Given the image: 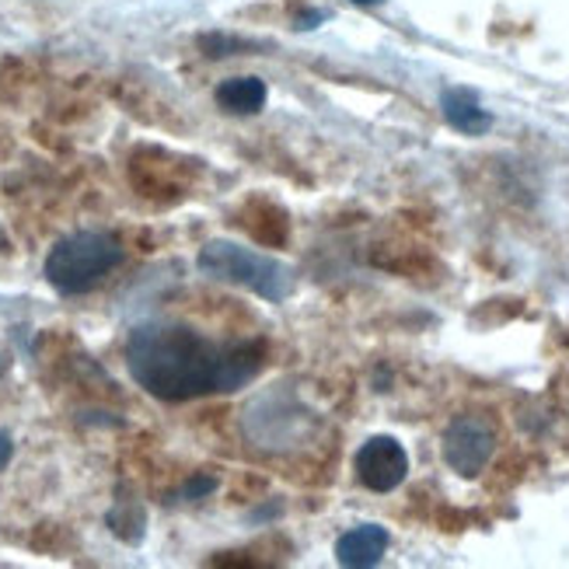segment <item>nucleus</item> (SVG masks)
<instances>
[{"label":"nucleus","instance_id":"nucleus-1","mask_svg":"<svg viewBox=\"0 0 569 569\" xmlns=\"http://www.w3.org/2000/svg\"><path fill=\"white\" fill-rule=\"evenodd\" d=\"M262 363V342H213L182 321H143L127 339L130 378L161 402L238 391L259 378Z\"/></svg>","mask_w":569,"mask_h":569},{"label":"nucleus","instance_id":"nucleus-2","mask_svg":"<svg viewBox=\"0 0 569 569\" xmlns=\"http://www.w3.org/2000/svg\"><path fill=\"white\" fill-rule=\"evenodd\" d=\"M200 273L217 280V283H231L244 287L269 305H283L293 293V269L273 256H262L256 249H244L238 241L228 238H213L207 241L200 256H196Z\"/></svg>","mask_w":569,"mask_h":569},{"label":"nucleus","instance_id":"nucleus-3","mask_svg":"<svg viewBox=\"0 0 569 569\" xmlns=\"http://www.w3.org/2000/svg\"><path fill=\"white\" fill-rule=\"evenodd\" d=\"M122 262V241L109 231H78L57 241L46 256L42 273L57 293L81 297L102 283Z\"/></svg>","mask_w":569,"mask_h":569},{"label":"nucleus","instance_id":"nucleus-4","mask_svg":"<svg viewBox=\"0 0 569 569\" xmlns=\"http://www.w3.org/2000/svg\"><path fill=\"white\" fill-rule=\"evenodd\" d=\"M315 427V419L301 409V402L290 391L277 388L266 391L259 399L249 402L241 419V430L256 448L262 451H287L293 443H301Z\"/></svg>","mask_w":569,"mask_h":569},{"label":"nucleus","instance_id":"nucleus-5","mask_svg":"<svg viewBox=\"0 0 569 569\" xmlns=\"http://www.w3.org/2000/svg\"><path fill=\"white\" fill-rule=\"evenodd\" d=\"M497 451V430L486 416H458L443 430V461H448L461 479H476Z\"/></svg>","mask_w":569,"mask_h":569},{"label":"nucleus","instance_id":"nucleus-6","mask_svg":"<svg viewBox=\"0 0 569 569\" xmlns=\"http://www.w3.org/2000/svg\"><path fill=\"white\" fill-rule=\"evenodd\" d=\"M353 465H357V479L375 492L399 489L409 476V455L395 437H370L357 451Z\"/></svg>","mask_w":569,"mask_h":569},{"label":"nucleus","instance_id":"nucleus-7","mask_svg":"<svg viewBox=\"0 0 569 569\" xmlns=\"http://www.w3.org/2000/svg\"><path fill=\"white\" fill-rule=\"evenodd\" d=\"M130 176L133 186L143 196H151V200H158L161 192H171V200H176V196H186L189 189V168L161 151H140L130 164Z\"/></svg>","mask_w":569,"mask_h":569},{"label":"nucleus","instance_id":"nucleus-8","mask_svg":"<svg viewBox=\"0 0 569 569\" xmlns=\"http://www.w3.org/2000/svg\"><path fill=\"white\" fill-rule=\"evenodd\" d=\"M388 531L381 525H360L353 531H346L336 541V562L339 566H350V569H367V566H378L388 552Z\"/></svg>","mask_w":569,"mask_h":569},{"label":"nucleus","instance_id":"nucleus-9","mask_svg":"<svg viewBox=\"0 0 569 569\" xmlns=\"http://www.w3.org/2000/svg\"><path fill=\"white\" fill-rule=\"evenodd\" d=\"M440 109H443V119L451 122V127L465 137H482L489 127H492V116L482 109L479 94L468 91V88H448L440 94Z\"/></svg>","mask_w":569,"mask_h":569},{"label":"nucleus","instance_id":"nucleus-10","mask_svg":"<svg viewBox=\"0 0 569 569\" xmlns=\"http://www.w3.org/2000/svg\"><path fill=\"white\" fill-rule=\"evenodd\" d=\"M217 102L228 112L252 116L266 106V84L259 78H231L217 88Z\"/></svg>","mask_w":569,"mask_h":569},{"label":"nucleus","instance_id":"nucleus-11","mask_svg":"<svg viewBox=\"0 0 569 569\" xmlns=\"http://www.w3.org/2000/svg\"><path fill=\"white\" fill-rule=\"evenodd\" d=\"M143 525H147V517H143V507L140 503H127V500H122L109 513V528L119 538H127V541H140L143 538Z\"/></svg>","mask_w":569,"mask_h":569},{"label":"nucleus","instance_id":"nucleus-12","mask_svg":"<svg viewBox=\"0 0 569 569\" xmlns=\"http://www.w3.org/2000/svg\"><path fill=\"white\" fill-rule=\"evenodd\" d=\"M213 489H217V479L207 476V472H200V476H192V479L182 482L179 497H182V500H207Z\"/></svg>","mask_w":569,"mask_h":569},{"label":"nucleus","instance_id":"nucleus-13","mask_svg":"<svg viewBox=\"0 0 569 569\" xmlns=\"http://www.w3.org/2000/svg\"><path fill=\"white\" fill-rule=\"evenodd\" d=\"M11 455H14V440H11L8 430H0V468L11 461Z\"/></svg>","mask_w":569,"mask_h":569},{"label":"nucleus","instance_id":"nucleus-14","mask_svg":"<svg viewBox=\"0 0 569 569\" xmlns=\"http://www.w3.org/2000/svg\"><path fill=\"white\" fill-rule=\"evenodd\" d=\"M315 21H326V14H321V11H311V14H301V18H297V24H301V29H315Z\"/></svg>","mask_w":569,"mask_h":569},{"label":"nucleus","instance_id":"nucleus-15","mask_svg":"<svg viewBox=\"0 0 569 569\" xmlns=\"http://www.w3.org/2000/svg\"><path fill=\"white\" fill-rule=\"evenodd\" d=\"M353 4H363L367 8V4H378V0H353Z\"/></svg>","mask_w":569,"mask_h":569}]
</instances>
